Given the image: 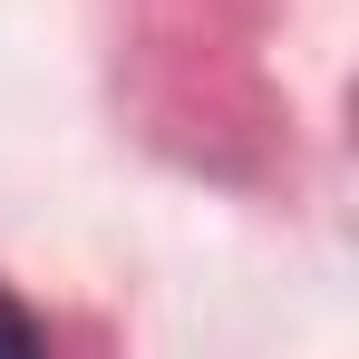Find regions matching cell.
Wrapping results in <instances>:
<instances>
[{
  "mask_svg": "<svg viewBox=\"0 0 359 359\" xmlns=\"http://www.w3.org/2000/svg\"><path fill=\"white\" fill-rule=\"evenodd\" d=\"M39 340H49V330H39V311H20V301L0 292V350H10V359H29Z\"/></svg>",
  "mask_w": 359,
  "mask_h": 359,
  "instance_id": "cell-1",
  "label": "cell"
}]
</instances>
